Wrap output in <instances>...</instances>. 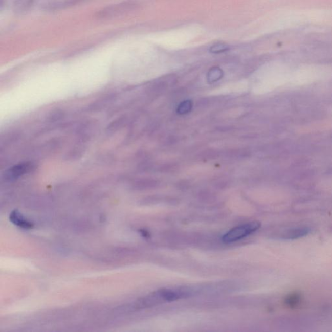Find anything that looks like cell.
<instances>
[{
	"instance_id": "cell-1",
	"label": "cell",
	"mask_w": 332,
	"mask_h": 332,
	"mask_svg": "<svg viewBox=\"0 0 332 332\" xmlns=\"http://www.w3.org/2000/svg\"><path fill=\"white\" fill-rule=\"evenodd\" d=\"M331 78L332 67L324 65H309L293 70L289 86L309 85Z\"/></svg>"
},
{
	"instance_id": "cell-5",
	"label": "cell",
	"mask_w": 332,
	"mask_h": 332,
	"mask_svg": "<svg viewBox=\"0 0 332 332\" xmlns=\"http://www.w3.org/2000/svg\"><path fill=\"white\" fill-rule=\"evenodd\" d=\"M309 232V229L307 227L295 228L288 230L283 234V238L286 239H295L306 236Z\"/></svg>"
},
{
	"instance_id": "cell-4",
	"label": "cell",
	"mask_w": 332,
	"mask_h": 332,
	"mask_svg": "<svg viewBox=\"0 0 332 332\" xmlns=\"http://www.w3.org/2000/svg\"><path fill=\"white\" fill-rule=\"evenodd\" d=\"M9 219L17 227L23 228L24 229H30L33 227L32 223L29 222L24 215L20 214L18 210H14L9 216Z\"/></svg>"
},
{
	"instance_id": "cell-2",
	"label": "cell",
	"mask_w": 332,
	"mask_h": 332,
	"mask_svg": "<svg viewBox=\"0 0 332 332\" xmlns=\"http://www.w3.org/2000/svg\"><path fill=\"white\" fill-rule=\"evenodd\" d=\"M191 291L186 288L162 289L156 291L142 299L139 306L142 308L158 306L164 303L174 301L190 296Z\"/></svg>"
},
{
	"instance_id": "cell-3",
	"label": "cell",
	"mask_w": 332,
	"mask_h": 332,
	"mask_svg": "<svg viewBox=\"0 0 332 332\" xmlns=\"http://www.w3.org/2000/svg\"><path fill=\"white\" fill-rule=\"evenodd\" d=\"M260 223L253 222L239 225L230 230L223 237L222 240L225 244L234 243L235 241L240 240L249 235L254 233L260 229Z\"/></svg>"
},
{
	"instance_id": "cell-6",
	"label": "cell",
	"mask_w": 332,
	"mask_h": 332,
	"mask_svg": "<svg viewBox=\"0 0 332 332\" xmlns=\"http://www.w3.org/2000/svg\"><path fill=\"white\" fill-rule=\"evenodd\" d=\"M31 168V166L28 164L18 165V166L14 167V168L11 169L9 174H10L11 178H17V176H20L21 174L26 173V172L30 170Z\"/></svg>"
}]
</instances>
